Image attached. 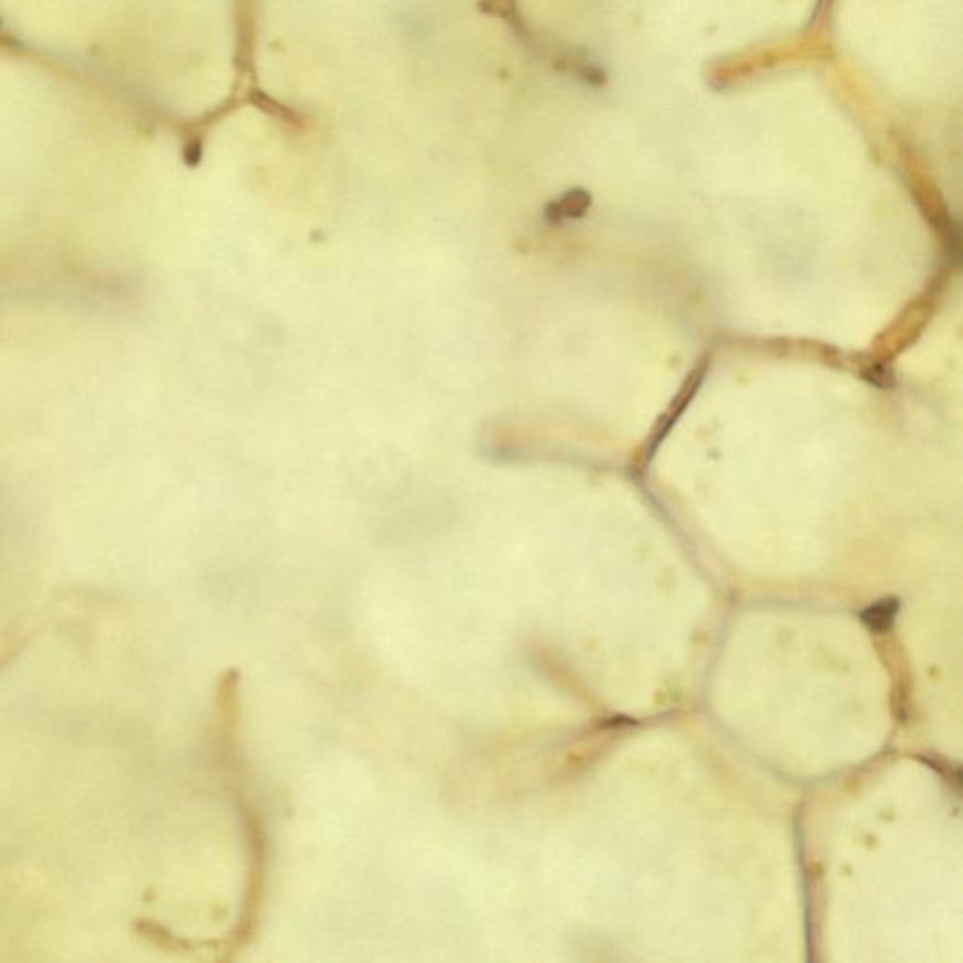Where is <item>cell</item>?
I'll list each match as a JSON object with an SVG mask.
<instances>
[{
    "label": "cell",
    "mask_w": 963,
    "mask_h": 963,
    "mask_svg": "<svg viewBox=\"0 0 963 963\" xmlns=\"http://www.w3.org/2000/svg\"><path fill=\"white\" fill-rule=\"evenodd\" d=\"M898 612H900V602H898V599L890 597V599L877 600L875 604L868 606L860 614V619L869 631L875 632V634H885L892 629V625L898 617Z\"/></svg>",
    "instance_id": "6da1fadb"
},
{
    "label": "cell",
    "mask_w": 963,
    "mask_h": 963,
    "mask_svg": "<svg viewBox=\"0 0 963 963\" xmlns=\"http://www.w3.org/2000/svg\"><path fill=\"white\" fill-rule=\"evenodd\" d=\"M587 207H589V196L582 190H574V192H569L567 196H563L559 202H555L548 207L546 217H548V221L552 222L576 219V217L584 215Z\"/></svg>",
    "instance_id": "7a4b0ae2"
}]
</instances>
